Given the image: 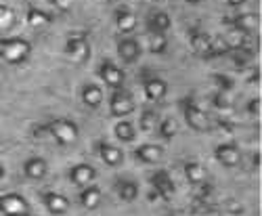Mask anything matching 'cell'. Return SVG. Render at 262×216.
Listing matches in <instances>:
<instances>
[{
	"label": "cell",
	"instance_id": "1",
	"mask_svg": "<svg viewBox=\"0 0 262 216\" xmlns=\"http://www.w3.org/2000/svg\"><path fill=\"white\" fill-rule=\"evenodd\" d=\"M32 55V45L30 40L11 36V38H0V59L9 66H21L26 63Z\"/></svg>",
	"mask_w": 262,
	"mask_h": 216
},
{
	"label": "cell",
	"instance_id": "2",
	"mask_svg": "<svg viewBox=\"0 0 262 216\" xmlns=\"http://www.w3.org/2000/svg\"><path fill=\"white\" fill-rule=\"evenodd\" d=\"M45 133L51 135L59 145L70 147V145H74V143L78 141L80 128H78V124H76L74 120H70V118H53V120H49V122L45 124Z\"/></svg>",
	"mask_w": 262,
	"mask_h": 216
},
{
	"label": "cell",
	"instance_id": "3",
	"mask_svg": "<svg viewBox=\"0 0 262 216\" xmlns=\"http://www.w3.org/2000/svg\"><path fill=\"white\" fill-rule=\"evenodd\" d=\"M181 112H183V118L187 122V126L195 133H208L212 128V118L202 110V107L195 103V99L187 97V99H181Z\"/></svg>",
	"mask_w": 262,
	"mask_h": 216
},
{
	"label": "cell",
	"instance_id": "4",
	"mask_svg": "<svg viewBox=\"0 0 262 216\" xmlns=\"http://www.w3.org/2000/svg\"><path fill=\"white\" fill-rule=\"evenodd\" d=\"M65 57L76 66L89 61L91 57V40L86 32H72L65 40Z\"/></svg>",
	"mask_w": 262,
	"mask_h": 216
},
{
	"label": "cell",
	"instance_id": "5",
	"mask_svg": "<svg viewBox=\"0 0 262 216\" xmlns=\"http://www.w3.org/2000/svg\"><path fill=\"white\" fill-rule=\"evenodd\" d=\"M137 110V103H135V97L130 95L128 91H122L118 89L112 97H109V114L114 118H128Z\"/></svg>",
	"mask_w": 262,
	"mask_h": 216
},
{
	"label": "cell",
	"instance_id": "6",
	"mask_svg": "<svg viewBox=\"0 0 262 216\" xmlns=\"http://www.w3.org/2000/svg\"><path fill=\"white\" fill-rule=\"evenodd\" d=\"M0 212L5 216H28L30 214V202L21 193H3L0 196Z\"/></svg>",
	"mask_w": 262,
	"mask_h": 216
},
{
	"label": "cell",
	"instance_id": "7",
	"mask_svg": "<svg viewBox=\"0 0 262 216\" xmlns=\"http://www.w3.org/2000/svg\"><path fill=\"white\" fill-rule=\"evenodd\" d=\"M149 183H151V189H154V193H158V198L162 200H170L174 193H177V185H174L170 172L166 168H158L154 175L149 177Z\"/></svg>",
	"mask_w": 262,
	"mask_h": 216
},
{
	"label": "cell",
	"instance_id": "8",
	"mask_svg": "<svg viewBox=\"0 0 262 216\" xmlns=\"http://www.w3.org/2000/svg\"><path fill=\"white\" fill-rule=\"evenodd\" d=\"M223 24L227 28H233V30H239L244 32L246 36H254L256 30H258V24L260 19L256 13H237V15H231V17H225Z\"/></svg>",
	"mask_w": 262,
	"mask_h": 216
},
{
	"label": "cell",
	"instance_id": "9",
	"mask_svg": "<svg viewBox=\"0 0 262 216\" xmlns=\"http://www.w3.org/2000/svg\"><path fill=\"white\" fill-rule=\"evenodd\" d=\"M99 78H101V82L103 84H107V86H112V89H122L124 86V80H126V74H124V70L122 68H118L114 61H109V59H105V61H101V66H99Z\"/></svg>",
	"mask_w": 262,
	"mask_h": 216
},
{
	"label": "cell",
	"instance_id": "10",
	"mask_svg": "<svg viewBox=\"0 0 262 216\" xmlns=\"http://www.w3.org/2000/svg\"><path fill=\"white\" fill-rule=\"evenodd\" d=\"M214 158L225 168H237L242 164V149L237 143H221L214 149Z\"/></svg>",
	"mask_w": 262,
	"mask_h": 216
},
{
	"label": "cell",
	"instance_id": "11",
	"mask_svg": "<svg viewBox=\"0 0 262 216\" xmlns=\"http://www.w3.org/2000/svg\"><path fill=\"white\" fill-rule=\"evenodd\" d=\"M97 154L101 158V162L109 168H118L122 166L124 162V154H122V149L118 145H114L112 141H107V139H101L97 141Z\"/></svg>",
	"mask_w": 262,
	"mask_h": 216
},
{
	"label": "cell",
	"instance_id": "12",
	"mask_svg": "<svg viewBox=\"0 0 262 216\" xmlns=\"http://www.w3.org/2000/svg\"><path fill=\"white\" fill-rule=\"evenodd\" d=\"M40 202L53 216H63L70 212V200L63 196V193L57 191H45L40 193Z\"/></svg>",
	"mask_w": 262,
	"mask_h": 216
},
{
	"label": "cell",
	"instance_id": "13",
	"mask_svg": "<svg viewBox=\"0 0 262 216\" xmlns=\"http://www.w3.org/2000/svg\"><path fill=\"white\" fill-rule=\"evenodd\" d=\"M95 179H97V170H95L93 164L80 162V164H74V166L70 168V181H72L76 187H80V189L93 185Z\"/></svg>",
	"mask_w": 262,
	"mask_h": 216
},
{
	"label": "cell",
	"instance_id": "14",
	"mask_svg": "<svg viewBox=\"0 0 262 216\" xmlns=\"http://www.w3.org/2000/svg\"><path fill=\"white\" fill-rule=\"evenodd\" d=\"M114 21H116V28L122 32V34H133L137 28H139V17L137 13L130 9V7H118L114 11Z\"/></svg>",
	"mask_w": 262,
	"mask_h": 216
},
{
	"label": "cell",
	"instance_id": "15",
	"mask_svg": "<svg viewBox=\"0 0 262 216\" xmlns=\"http://www.w3.org/2000/svg\"><path fill=\"white\" fill-rule=\"evenodd\" d=\"M80 101L84 103V107H89V110H99L105 101V93L99 84L95 82H86L82 89H80Z\"/></svg>",
	"mask_w": 262,
	"mask_h": 216
},
{
	"label": "cell",
	"instance_id": "16",
	"mask_svg": "<svg viewBox=\"0 0 262 216\" xmlns=\"http://www.w3.org/2000/svg\"><path fill=\"white\" fill-rule=\"evenodd\" d=\"M143 93L147 97V101L151 103H158V101H164L166 95H168V82L164 78H158V76H151L143 82Z\"/></svg>",
	"mask_w": 262,
	"mask_h": 216
},
{
	"label": "cell",
	"instance_id": "17",
	"mask_svg": "<svg viewBox=\"0 0 262 216\" xmlns=\"http://www.w3.org/2000/svg\"><path fill=\"white\" fill-rule=\"evenodd\" d=\"M141 45L137 38H122L118 42V55L120 59L126 63V66H133V63H137L141 59Z\"/></svg>",
	"mask_w": 262,
	"mask_h": 216
},
{
	"label": "cell",
	"instance_id": "18",
	"mask_svg": "<svg viewBox=\"0 0 262 216\" xmlns=\"http://www.w3.org/2000/svg\"><path fill=\"white\" fill-rule=\"evenodd\" d=\"M210 40H212V36H210L208 32L200 30V28H193V30H189V45H191L193 53L198 55V57H202V59H208Z\"/></svg>",
	"mask_w": 262,
	"mask_h": 216
},
{
	"label": "cell",
	"instance_id": "19",
	"mask_svg": "<svg viewBox=\"0 0 262 216\" xmlns=\"http://www.w3.org/2000/svg\"><path fill=\"white\" fill-rule=\"evenodd\" d=\"M24 175L30 181H42L49 175V162L40 156H32L24 162Z\"/></svg>",
	"mask_w": 262,
	"mask_h": 216
},
{
	"label": "cell",
	"instance_id": "20",
	"mask_svg": "<svg viewBox=\"0 0 262 216\" xmlns=\"http://www.w3.org/2000/svg\"><path fill=\"white\" fill-rule=\"evenodd\" d=\"M26 21H28V26L34 28V30H42V28H49L55 17L45 11V9H40V7H34V5H28L26 9Z\"/></svg>",
	"mask_w": 262,
	"mask_h": 216
},
{
	"label": "cell",
	"instance_id": "21",
	"mask_svg": "<svg viewBox=\"0 0 262 216\" xmlns=\"http://www.w3.org/2000/svg\"><path fill=\"white\" fill-rule=\"evenodd\" d=\"M145 26H147L149 34H166L172 28V19L166 11H151L147 15Z\"/></svg>",
	"mask_w": 262,
	"mask_h": 216
},
{
	"label": "cell",
	"instance_id": "22",
	"mask_svg": "<svg viewBox=\"0 0 262 216\" xmlns=\"http://www.w3.org/2000/svg\"><path fill=\"white\" fill-rule=\"evenodd\" d=\"M135 158L143 164H158L164 158V147L156 143H143L135 149Z\"/></svg>",
	"mask_w": 262,
	"mask_h": 216
},
{
	"label": "cell",
	"instance_id": "23",
	"mask_svg": "<svg viewBox=\"0 0 262 216\" xmlns=\"http://www.w3.org/2000/svg\"><path fill=\"white\" fill-rule=\"evenodd\" d=\"M116 193L122 202L133 204V202H137L141 189H139V183L133 179H120V181H116Z\"/></svg>",
	"mask_w": 262,
	"mask_h": 216
},
{
	"label": "cell",
	"instance_id": "24",
	"mask_svg": "<svg viewBox=\"0 0 262 216\" xmlns=\"http://www.w3.org/2000/svg\"><path fill=\"white\" fill-rule=\"evenodd\" d=\"M103 202V191L97 185H89V187H82L80 191V204L86 210H97Z\"/></svg>",
	"mask_w": 262,
	"mask_h": 216
},
{
	"label": "cell",
	"instance_id": "25",
	"mask_svg": "<svg viewBox=\"0 0 262 216\" xmlns=\"http://www.w3.org/2000/svg\"><path fill=\"white\" fill-rule=\"evenodd\" d=\"M114 135H116V139L118 141H122V143H133L135 139H137V126L130 122V120H120V122H116V126H114Z\"/></svg>",
	"mask_w": 262,
	"mask_h": 216
},
{
	"label": "cell",
	"instance_id": "26",
	"mask_svg": "<svg viewBox=\"0 0 262 216\" xmlns=\"http://www.w3.org/2000/svg\"><path fill=\"white\" fill-rule=\"evenodd\" d=\"M231 59H233V66L237 70H248L250 68V63L254 61L256 53L250 49V47H239V49H233L231 53Z\"/></svg>",
	"mask_w": 262,
	"mask_h": 216
},
{
	"label": "cell",
	"instance_id": "27",
	"mask_svg": "<svg viewBox=\"0 0 262 216\" xmlns=\"http://www.w3.org/2000/svg\"><path fill=\"white\" fill-rule=\"evenodd\" d=\"M183 170H185V177H187V181H189L193 187L206 181V168H204L200 162H195V160L185 162V168H183Z\"/></svg>",
	"mask_w": 262,
	"mask_h": 216
},
{
	"label": "cell",
	"instance_id": "28",
	"mask_svg": "<svg viewBox=\"0 0 262 216\" xmlns=\"http://www.w3.org/2000/svg\"><path fill=\"white\" fill-rule=\"evenodd\" d=\"M158 124H160V116L158 112L154 110H143L141 112V118H139V128H141V133L145 135H154L158 131Z\"/></svg>",
	"mask_w": 262,
	"mask_h": 216
},
{
	"label": "cell",
	"instance_id": "29",
	"mask_svg": "<svg viewBox=\"0 0 262 216\" xmlns=\"http://www.w3.org/2000/svg\"><path fill=\"white\" fill-rule=\"evenodd\" d=\"M231 53V45L227 42L225 36H212L210 40V51H208V59H218Z\"/></svg>",
	"mask_w": 262,
	"mask_h": 216
},
{
	"label": "cell",
	"instance_id": "30",
	"mask_svg": "<svg viewBox=\"0 0 262 216\" xmlns=\"http://www.w3.org/2000/svg\"><path fill=\"white\" fill-rule=\"evenodd\" d=\"M158 137L160 139H164V141H172L174 137H177V133H179V126H177V122H174L172 118H162L160 120V124H158Z\"/></svg>",
	"mask_w": 262,
	"mask_h": 216
},
{
	"label": "cell",
	"instance_id": "31",
	"mask_svg": "<svg viewBox=\"0 0 262 216\" xmlns=\"http://www.w3.org/2000/svg\"><path fill=\"white\" fill-rule=\"evenodd\" d=\"M147 47H149V51L154 55H164L168 51V38H166V34H149Z\"/></svg>",
	"mask_w": 262,
	"mask_h": 216
},
{
	"label": "cell",
	"instance_id": "32",
	"mask_svg": "<svg viewBox=\"0 0 262 216\" xmlns=\"http://www.w3.org/2000/svg\"><path fill=\"white\" fill-rule=\"evenodd\" d=\"M212 105L216 107L218 112H227V114H231V110H233V97H231V93H214L212 95Z\"/></svg>",
	"mask_w": 262,
	"mask_h": 216
},
{
	"label": "cell",
	"instance_id": "33",
	"mask_svg": "<svg viewBox=\"0 0 262 216\" xmlns=\"http://www.w3.org/2000/svg\"><path fill=\"white\" fill-rule=\"evenodd\" d=\"M15 26V11L0 3V30H11Z\"/></svg>",
	"mask_w": 262,
	"mask_h": 216
},
{
	"label": "cell",
	"instance_id": "34",
	"mask_svg": "<svg viewBox=\"0 0 262 216\" xmlns=\"http://www.w3.org/2000/svg\"><path fill=\"white\" fill-rule=\"evenodd\" d=\"M212 82L218 86V93H233V89H235L233 80L229 76H225V74H214Z\"/></svg>",
	"mask_w": 262,
	"mask_h": 216
},
{
	"label": "cell",
	"instance_id": "35",
	"mask_svg": "<svg viewBox=\"0 0 262 216\" xmlns=\"http://www.w3.org/2000/svg\"><path fill=\"white\" fill-rule=\"evenodd\" d=\"M212 193H214V185L208 183V181H204V183H200V185H195V198L202 200V202H208V200L212 198Z\"/></svg>",
	"mask_w": 262,
	"mask_h": 216
},
{
	"label": "cell",
	"instance_id": "36",
	"mask_svg": "<svg viewBox=\"0 0 262 216\" xmlns=\"http://www.w3.org/2000/svg\"><path fill=\"white\" fill-rule=\"evenodd\" d=\"M49 3H51L57 11H61V13H68V11H72V7H74V0H49Z\"/></svg>",
	"mask_w": 262,
	"mask_h": 216
},
{
	"label": "cell",
	"instance_id": "37",
	"mask_svg": "<svg viewBox=\"0 0 262 216\" xmlns=\"http://www.w3.org/2000/svg\"><path fill=\"white\" fill-rule=\"evenodd\" d=\"M248 114L252 118H260V99L258 97H254V99L248 101Z\"/></svg>",
	"mask_w": 262,
	"mask_h": 216
},
{
	"label": "cell",
	"instance_id": "38",
	"mask_svg": "<svg viewBox=\"0 0 262 216\" xmlns=\"http://www.w3.org/2000/svg\"><path fill=\"white\" fill-rule=\"evenodd\" d=\"M248 82H250L252 86L260 84V70H258V68H252V76L248 78Z\"/></svg>",
	"mask_w": 262,
	"mask_h": 216
},
{
	"label": "cell",
	"instance_id": "39",
	"mask_svg": "<svg viewBox=\"0 0 262 216\" xmlns=\"http://www.w3.org/2000/svg\"><path fill=\"white\" fill-rule=\"evenodd\" d=\"M248 3V0H227V5L231 7V9H239V7H244Z\"/></svg>",
	"mask_w": 262,
	"mask_h": 216
},
{
	"label": "cell",
	"instance_id": "40",
	"mask_svg": "<svg viewBox=\"0 0 262 216\" xmlns=\"http://www.w3.org/2000/svg\"><path fill=\"white\" fill-rule=\"evenodd\" d=\"M254 168H260V154H254Z\"/></svg>",
	"mask_w": 262,
	"mask_h": 216
},
{
	"label": "cell",
	"instance_id": "41",
	"mask_svg": "<svg viewBox=\"0 0 262 216\" xmlns=\"http://www.w3.org/2000/svg\"><path fill=\"white\" fill-rule=\"evenodd\" d=\"M185 3H187V5H202L204 0H185Z\"/></svg>",
	"mask_w": 262,
	"mask_h": 216
},
{
	"label": "cell",
	"instance_id": "42",
	"mask_svg": "<svg viewBox=\"0 0 262 216\" xmlns=\"http://www.w3.org/2000/svg\"><path fill=\"white\" fill-rule=\"evenodd\" d=\"M3 179H5V166L0 164V183H3Z\"/></svg>",
	"mask_w": 262,
	"mask_h": 216
},
{
	"label": "cell",
	"instance_id": "43",
	"mask_svg": "<svg viewBox=\"0 0 262 216\" xmlns=\"http://www.w3.org/2000/svg\"><path fill=\"white\" fill-rule=\"evenodd\" d=\"M151 3H164V0H151Z\"/></svg>",
	"mask_w": 262,
	"mask_h": 216
},
{
	"label": "cell",
	"instance_id": "44",
	"mask_svg": "<svg viewBox=\"0 0 262 216\" xmlns=\"http://www.w3.org/2000/svg\"><path fill=\"white\" fill-rule=\"evenodd\" d=\"M28 216H32V214H28Z\"/></svg>",
	"mask_w": 262,
	"mask_h": 216
}]
</instances>
